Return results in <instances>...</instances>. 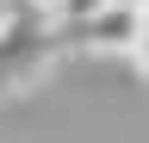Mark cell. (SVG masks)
<instances>
[{
  "mask_svg": "<svg viewBox=\"0 0 149 143\" xmlns=\"http://www.w3.org/2000/svg\"><path fill=\"white\" fill-rule=\"evenodd\" d=\"M130 56H137V68L149 75V6H143V31H137V50H130Z\"/></svg>",
  "mask_w": 149,
  "mask_h": 143,
  "instance_id": "7a4b0ae2",
  "label": "cell"
},
{
  "mask_svg": "<svg viewBox=\"0 0 149 143\" xmlns=\"http://www.w3.org/2000/svg\"><path fill=\"white\" fill-rule=\"evenodd\" d=\"M137 31H143V6L137 0H112L87 25L56 31V44L62 50H87V56H130V50H137Z\"/></svg>",
  "mask_w": 149,
  "mask_h": 143,
  "instance_id": "6da1fadb",
  "label": "cell"
},
{
  "mask_svg": "<svg viewBox=\"0 0 149 143\" xmlns=\"http://www.w3.org/2000/svg\"><path fill=\"white\" fill-rule=\"evenodd\" d=\"M137 6H149V0H137Z\"/></svg>",
  "mask_w": 149,
  "mask_h": 143,
  "instance_id": "5b68a950",
  "label": "cell"
},
{
  "mask_svg": "<svg viewBox=\"0 0 149 143\" xmlns=\"http://www.w3.org/2000/svg\"><path fill=\"white\" fill-rule=\"evenodd\" d=\"M6 13H13V0H6V6H0V25H6Z\"/></svg>",
  "mask_w": 149,
  "mask_h": 143,
  "instance_id": "277c9868",
  "label": "cell"
},
{
  "mask_svg": "<svg viewBox=\"0 0 149 143\" xmlns=\"http://www.w3.org/2000/svg\"><path fill=\"white\" fill-rule=\"evenodd\" d=\"M19 6H31V13H50V6H56V0H19Z\"/></svg>",
  "mask_w": 149,
  "mask_h": 143,
  "instance_id": "3957f363",
  "label": "cell"
}]
</instances>
